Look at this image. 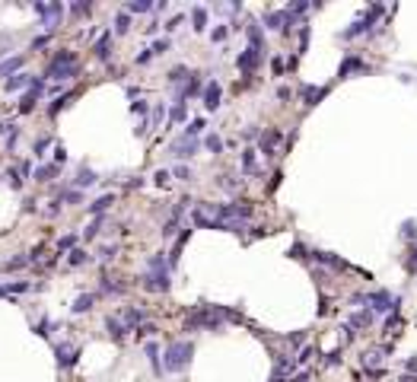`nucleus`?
Instances as JSON below:
<instances>
[{
    "label": "nucleus",
    "instance_id": "f257e3e1",
    "mask_svg": "<svg viewBox=\"0 0 417 382\" xmlns=\"http://www.w3.org/2000/svg\"><path fill=\"white\" fill-rule=\"evenodd\" d=\"M76 74V58L70 51H54V58L48 60V76L51 80H70Z\"/></svg>",
    "mask_w": 417,
    "mask_h": 382
},
{
    "label": "nucleus",
    "instance_id": "f03ea898",
    "mask_svg": "<svg viewBox=\"0 0 417 382\" xmlns=\"http://www.w3.org/2000/svg\"><path fill=\"white\" fill-rule=\"evenodd\" d=\"M191 354H194V347H191L188 341H176V344H169V350H166V370L182 372V370L188 366Z\"/></svg>",
    "mask_w": 417,
    "mask_h": 382
},
{
    "label": "nucleus",
    "instance_id": "7ed1b4c3",
    "mask_svg": "<svg viewBox=\"0 0 417 382\" xmlns=\"http://www.w3.org/2000/svg\"><path fill=\"white\" fill-rule=\"evenodd\" d=\"M58 366L60 370H67V366H74L76 357H80V347H74V344H58Z\"/></svg>",
    "mask_w": 417,
    "mask_h": 382
},
{
    "label": "nucleus",
    "instance_id": "20e7f679",
    "mask_svg": "<svg viewBox=\"0 0 417 382\" xmlns=\"http://www.w3.org/2000/svg\"><path fill=\"white\" fill-rule=\"evenodd\" d=\"M379 13H382V6H372V10H370L366 16H363V20H357V22H354V26H350V29H347V32H344V36H341V38H354V36H360V32H363V29H370V22H372V20H376V16H379Z\"/></svg>",
    "mask_w": 417,
    "mask_h": 382
},
{
    "label": "nucleus",
    "instance_id": "39448f33",
    "mask_svg": "<svg viewBox=\"0 0 417 382\" xmlns=\"http://www.w3.org/2000/svg\"><path fill=\"white\" fill-rule=\"evenodd\" d=\"M144 286H146V290H153V293L169 290V274H166V271H153V274H146V277H144Z\"/></svg>",
    "mask_w": 417,
    "mask_h": 382
},
{
    "label": "nucleus",
    "instance_id": "423d86ee",
    "mask_svg": "<svg viewBox=\"0 0 417 382\" xmlns=\"http://www.w3.org/2000/svg\"><path fill=\"white\" fill-rule=\"evenodd\" d=\"M204 106L207 108H220V83H216V80H210V83H207V90H204Z\"/></svg>",
    "mask_w": 417,
    "mask_h": 382
},
{
    "label": "nucleus",
    "instance_id": "0eeeda50",
    "mask_svg": "<svg viewBox=\"0 0 417 382\" xmlns=\"http://www.w3.org/2000/svg\"><path fill=\"white\" fill-rule=\"evenodd\" d=\"M198 150V140H188V137H182V140L172 144V156H178V160H185V156H191Z\"/></svg>",
    "mask_w": 417,
    "mask_h": 382
},
{
    "label": "nucleus",
    "instance_id": "6e6552de",
    "mask_svg": "<svg viewBox=\"0 0 417 382\" xmlns=\"http://www.w3.org/2000/svg\"><path fill=\"white\" fill-rule=\"evenodd\" d=\"M258 58H262V51H255V48H248L246 54H239V70H255V64H258Z\"/></svg>",
    "mask_w": 417,
    "mask_h": 382
},
{
    "label": "nucleus",
    "instance_id": "1a4fd4ad",
    "mask_svg": "<svg viewBox=\"0 0 417 382\" xmlns=\"http://www.w3.org/2000/svg\"><path fill=\"white\" fill-rule=\"evenodd\" d=\"M112 36H108V32H106V36H102L99 42H96V45H92V51H96V58H99V60H108V54H112Z\"/></svg>",
    "mask_w": 417,
    "mask_h": 382
},
{
    "label": "nucleus",
    "instance_id": "9d476101",
    "mask_svg": "<svg viewBox=\"0 0 417 382\" xmlns=\"http://www.w3.org/2000/svg\"><path fill=\"white\" fill-rule=\"evenodd\" d=\"M26 86H32V76H29V74H16V76H10V80H6V90H10V92L26 90Z\"/></svg>",
    "mask_w": 417,
    "mask_h": 382
},
{
    "label": "nucleus",
    "instance_id": "9b49d317",
    "mask_svg": "<svg viewBox=\"0 0 417 382\" xmlns=\"http://www.w3.org/2000/svg\"><path fill=\"white\" fill-rule=\"evenodd\" d=\"M16 70H22V58H10L0 64V76H16Z\"/></svg>",
    "mask_w": 417,
    "mask_h": 382
},
{
    "label": "nucleus",
    "instance_id": "f8f14e48",
    "mask_svg": "<svg viewBox=\"0 0 417 382\" xmlns=\"http://www.w3.org/2000/svg\"><path fill=\"white\" fill-rule=\"evenodd\" d=\"M92 302H96V296H92V293H83V296L76 300L70 309L76 312V316H83V312H90V309H92Z\"/></svg>",
    "mask_w": 417,
    "mask_h": 382
},
{
    "label": "nucleus",
    "instance_id": "ddd939ff",
    "mask_svg": "<svg viewBox=\"0 0 417 382\" xmlns=\"http://www.w3.org/2000/svg\"><path fill=\"white\" fill-rule=\"evenodd\" d=\"M106 325H108V332L115 334V338H124V332H128V325L121 322V316H108V318H106Z\"/></svg>",
    "mask_w": 417,
    "mask_h": 382
},
{
    "label": "nucleus",
    "instance_id": "4468645a",
    "mask_svg": "<svg viewBox=\"0 0 417 382\" xmlns=\"http://www.w3.org/2000/svg\"><path fill=\"white\" fill-rule=\"evenodd\" d=\"M140 318H144V312H140V309H124V312H121V322L128 325V332H131V325H137Z\"/></svg>",
    "mask_w": 417,
    "mask_h": 382
},
{
    "label": "nucleus",
    "instance_id": "2eb2a0df",
    "mask_svg": "<svg viewBox=\"0 0 417 382\" xmlns=\"http://www.w3.org/2000/svg\"><path fill=\"white\" fill-rule=\"evenodd\" d=\"M112 201H115L112 194H102V198H96V201L90 204V210L92 214H102V210H108V207H112Z\"/></svg>",
    "mask_w": 417,
    "mask_h": 382
},
{
    "label": "nucleus",
    "instance_id": "dca6fc26",
    "mask_svg": "<svg viewBox=\"0 0 417 382\" xmlns=\"http://www.w3.org/2000/svg\"><path fill=\"white\" fill-rule=\"evenodd\" d=\"M191 20H194V29H198V32H204V26H207V10H204V6H194V10H191Z\"/></svg>",
    "mask_w": 417,
    "mask_h": 382
},
{
    "label": "nucleus",
    "instance_id": "f3484780",
    "mask_svg": "<svg viewBox=\"0 0 417 382\" xmlns=\"http://www.w3.org/2000/svg\"><path fill=\"white\" fill-rule=\"evenodd\" d=\"M277 140H280V134H277V131H268V134L262 137V150H264V153H271L274 146H277Z\"/></svg>",
    "mask_w": 417,
    "mask_h": 382
},
{
    "label": "nucleus",
    "instance_id": "a211bd4d",
    "mask_svg": "<svg viewBox=\"0 0 417 382\" xmlns=\"http://www.w3.org/2000/svg\"><path fill=\"white\" fill-rule=\"evenodd\" d=\"M128 29H131V16H128V13H118V16H115V32H118V36H124Z\"/></svg>",
    "mask_w": 417,
    "mask_h": 382
},
{
    "label": "nucleus",
    "instance_id": "6ab92c4d",
    "mask_svg": "<svg viewBox=\"0 0 417 382\" xmlns=\"http://www.w3.org/2000/svg\"><path fill=\"white\" fill-rule=\"evenodd\" d=\"M204 128H207V124H204V121H201V118H194V121H191V124L185 128V137H188V140H194V137H198V134H201V131H204Z\"/></svg>",
    "mask_w": 417,
    "mask_h": 382
},
{
    "label": "nucleus",
    "instance_id": "aec40b11",
    "mask_svg": "<svg viewBox=\"0 0 417 382\" xmlns=\"http://www.w3.org/2000/svg\"><path fill=\"white\" fill-rule=\"evenodd\" d=\"M322 96H325V90H312V86H306V90H302V99H306V106H316Z\"/></svg>",
    "mask_w": 417,
    "mask_h": 382
},
{
    "label": "nucleus",
    "instance_id": "412c9836",
    "mask_svg": "<svg viewBox=\"0 0 417 382\" xmlns=\"http://www.w3.org/2000/svg\"><path fill=\"white\" fill-rule=\"evenodd\" d=\"M54 176H58V166H38V169H36V178H38V182H51Z\"/></svg>",
    "mask_w": 417,
    "mask_h": 382
},
{
    "label": "nucleus",
    "instance_id": "4be33fe9",
    "mask_svg": "<svg viewBox=\"0 0 417 382\" xmlns=\"http://www.w3.org/2000/svg\"><path fill=\"white\" fill-rule=\"evenodd\" d=\"M92 182H96V176H92L90 169H80V172H76V188H86V185H92Z\"/></svg>",
    "mask_w": 417,
    "mask_h": 382
},
{
    "label": "nucleus",
    "instance_id": "5701e85b",
    "mask_svg": "<svg viewBox=\"0 0 417 382\" xmlns=\"http://www.w3.org/2000/svg\"><path fill=\"white\" fill-rule=\"evenodd\" d=\"M248 42H252L255 51H262V29H258V26H248Z\"/></svg>",
    "mask_w": 417,
    "mask_h": 382
},
{
    "label": "nucleus",
    "instance_id": "b1692460",
    "mask_svg": "<svg viewBox=\"0 0 417 382\" xmlns=\"http://www.w3.org/2000/svg\"><path fill=\"white\" fill-rule=\"evenodd\" d=\"M242 169H246V172H255V150H246V153H242Z\"/></svg>",
    "mask_w": 417,
    "mask_h": 382
},
{
    "label": "nucleus",
    "instance_id": "393cba45",
    "mask_svg": "<svg viewBox=\"0 0 417 382\" xmlns=\"http://www.w3.org/2000/svg\"><path fill=\"white\" fill-rule=\"evenodd\" d=\"M26 264H29V258H26V255H16V258H10L4 268H6V271H16V268H26Z\"/></svg>",
    "mask_w": 417,
    "mask_h": 382
},
{
    "label": "nucleus",
    "instance_id": "a878e982",
    "mask_svg": "<svg viewBox=\"0 0 417 382\" xmlns=\"http://www.w3.org/2000/svg\"><path fill=\"white\" fill-rule=\"evenodd\" d=\"M146 357H150V363H153L156 370H162L160 366V347H156V344H146Z\"/></svg>",
    "mask_w": 417,
    "mask_h": 382
},
{
    "label": "nucleus",
    "instance_id": "bb28decb",
    "mask_svg": "<svg viewBox=\"0 0 417 382\" xmlns=\"http://www.w3.org/2000/svg\"><path fill=\"white\" fill-rule=\"evenodd\" d=\"M153 10V4H146V0H137V4H128V13H146Z\"/></svg>",
    "mask_w": 417,
    "mask_h": 382
},
{
    "label": "nucleus",
    "instance_id": "cd10ccee",
    "mask_svg": "<svg viewBox=\"0 0 417 382\" xmlns=\"http://www.w3.org/2000/svg\"><path fill=\"white\" fill-rule=\"evenodd\" d=\"M207 150H210V153H220L223 150V140H220V137H216V134H210V137H207Z\"/></svg>",
    "mask_w": 417,
    "mask_h": 382
},
{
    "label": "nucleus",
    "instance_id": "c85d7f7f",
    "mask_svg": "<svg viewBox=\"0 0 417 382\" xmlns=\"http://www.w3.org/2000/svg\"><path fill=\"white\" fill-rule=\"evenodd\" d=\"M67 262H70V264H76V268H80V264L86 262V252H83V248H74V252H70V258H67Z\"/></svg>",
    "mask_w": 417,
    "mask_h": 382
},
{
    "label": "nucleus",
    "instance_id": "c756f323",
    "mask_svg": "<svg viewBox=\"0 0 417 382\" xmlns=\"http://www.w3.org/2000/svg\"><path fill=\"white\" fill-rule=\"evenodd\" d=\"M29 290V284L26 280H13V284H6V293H26Z\"/></svg>",
    "mask_w": 417,
    "mask_h": 382
},
{
    "label": "nucleus",
    "instance_id": "7c9ffc66",
    "mask_svg": "<svg viewBox=\"0 0 417 382\" xmlns=\"http://www.w3.org/2000/svg\"><path fill=\"white\" fill-rule=\"evenodd\" d=\"M80 188H70V191H64V198H60V201H70V204H80Z\"/></svg>",
    "mask_w": 417,
    "mask_h": 382
},
{
    "label": "nucleus",
    "instance_id": "2f4dec72",
    "mask_svg": "<svg viewBox=\"0 0 417 382\" xmlns=\"http://www.w3.org/2000/svg\"><path fill=\"white\" fill-rule=\"evenodd\" d=\"M67 102H74V96H64V99H58V102H54V106H51V108H48V115H58V112H60V108H64V106H67Z\"/></svg>",
    "mask_w": 417,
    "mask_h": 382
},
{
    "label": "nucleus",
    "instance_id": "473e14b6",
    "mask_svg": "<svg viewBox=\"0 0 417 382\" xmlns=\"http://www.w3.org/2000/svg\"><path fill=\"white\" fill-rule=\"evenodd\" d=\"M32 106H36V96H22V99H20V112H32Z\"/></svg>",
    "mask_w": 417,
    "mask_h": 382
},
{
    "label": "nucleus",
    "instance_id": "72a5a7b5",
    "mask_svg": "<svg viewBox=\"0 0 417 382\" xmlns=\"http://www.w3.org/2000/svg\"><path fill=\"white\" fill-rule=\"evenodd\" d=\"M354 67H360V60H357V58H347L344 64H341V76H347V74L354 70Z\"/></svg>",
    "mask_w": 417,
    "mask_h": 382
},
{
    "label": "nucleus",
    "instance_id": "f704fd0d",
    "mask_svg": "<svg viewBox=\"0 0 417 382\" xmlns=\"http://www.w3.org/2000/svg\"><path fill=\"white\" fill-rule=\"evenodd\" d=\"M185 74H188L185 67H176V70L169 74V83H182V80H185Z\"/></svg>",
    "mask_w": 417,
    "mask_h": 382
},
{
    "label": "nucleus",
    "instance_id": "c9c22d12",
    "mask_svg": "<svg viewBox=\"0 0 417 382\" xmlns=\"http://www.w3.org/2000/svg\"><path fill=\"white\" fill-rule=\"evenodd\" d=\"M76 246V236H60V242H58V248H74Z\"/></svg>",
    "mask_w": 417,
    "mask_h": 382
},
{
    "label": "nucleus",
    "instance_id": "e433bc0d",
    "mask_svg": "<svg viewBox=\"0 0 417 382\" xmlns=\"http://www.w3.org/2000/svg\"><path fill=\"white\" fill-rule=\"evenodd\" d=\"M54 328H58V322H51V318H48V322H42V325H38V334H51Z\"/></svg>",
    "mask_w": 417,
    "mask_h": 382
},
{
    "label": "nucleus",
    "instance_id": "4c0bfd02",
    "mask_svg": "<svg viewBox=\"0 0 417 382\" xmlns=\"http://www.w3.org/2000/svg\"><path fill=\"white\" fill-rule=\"evenodd\" d=\"M354 325H357V328L370 325V312H360V316H354Z\"/></svg>",
    "mask_w": 417,
    "mask_h": 382
},
{
    "label": "nucleus",
    "instance_id": "58836bf2",
    "mask_svg": "<svg viewBox=\"0 0 417 382\" xmlns=\"http://www.w3.org/2000/svg\"><path fill=\"white\" fill-rule=\"evenodd\" d=\"M99 226H102V216H99V220H92V223H90V230H86V239H92L96 232H99Z\"/></svg>",
    "mask_w": 417,
    "mask_h": 382
},
{
    "label": "nucleus",
    "instance_id": "ea45409f",
    "mask_svg": "<svg viewBox=\"0 0 417 382\" xmlns=\"http://www.w3.org/2000/svg\"><path fill=\"white\" fill-rule=\"evenodd\" d=\"M70 13H74V16H83V13H90V4H76V6H70Z\"/></svg>",
    "mask_w": 417,
    "mask_h": 382
},
{
    "label": "nucleus",
    "instance_id": "a19ab883",
    "mask_svg": "<svg viewBox=\"0 0 417 382\" xmlns=\"http://www.w3.org/2000/svg\"><path fill=\"white\" fill-rule=\"evenodd\" d=\"M182 118H185V106H182V102H178V106L172 108V121H182Z\"/></svg>",
    "mask_w": 417,
    "mask_h": 382
},
{
    "label": "nucleus",
    "instance_id": "79ce46f5",
    "mask_svg": "<svg viewBox=\"0 0 417 382\" xmlns=\"http://www.w3.org/2000/svg\"><path fill=\"white\" fill-rule=\"evenodd\" d=\"M166 48H169V42H166V38H162V42H153V54H162Z\"/></svg>",
    "mask_w": 417,
    "mask_h": 382
},
{
    "label": "nucleus",
    "instance_id": "37998d69",
    "mask_svg": "<svg viewBox=\"0 0 417 382\" xmlns=\"http://www.w3.org/2000/svg\"><path fill=\"white\" fill-rule=\"evenodd\" d=\"M45 146H48V137H38V140H36V153L42 156V153H45Z\"/></svg>",
    "mask_w": 417,
    "mask_h": 382
},
{
    "label": "nucleus",
    "instance_id": "c03bdc74",
    "mask_svg": "<svg viewBox=\"0 0 417 382\" xmlns=\"http://www.w3.org/2000/svg\"><path fill=\"white\" fill-rule=\"evenodd\" d=\"M153 178H156V185H166V182H169V172H162V169H160Z\"/></svg>",
    "mask_w": 417,
    "mask_h": 382
},
{
    "label": "nucleus",
    "instance_id": "a18cd8bd",
    "mask_svg": "<svg viewBox=\"0 0 417 382\" xmlns=\"http://www.w3.org/2000/svg\"><path fill=\"white\" fill-rule=\"evenodd\" d=\"M226 38V26H220V29H214V42H223Z\"/></svg>",
    "mask_w": 417,
    "mask_h": 382
},
{
    "label": "nucleus",
    "instance_id": "49530a36",
    "mask_svg": "<svg viewBox=\"0 0 417 382\" xmlns=\"http://www.w3.org/2000/svg\"><path fill=\"white\" fill-rule=\"evenodd\" d=\"M48 45V36H38L36 42H32V48H45Z\"/></svg>",
    "mask_w": 417,
    "mask_h": 382
},
{
    "label": "nucleus",
    "instance_id": "de8ad7c7",
    "mask_svg": "<svg viewBox=\"0 0 417 382\" xmlns=\"http://www.w3.org/2000/svg\"><path fill=\"white\" fill-rule=\"evenodd\" d=\"M150 58H153V51H144V54H137V64H146Z\"/></svg>",
    "mask_w": 417,
    "mask_h": 382
},
{
    "label": "nucleus",
    "instance_id": "09e8293b",
    "mask_svg": "<svg viewBox=\"0 0 417 382\" xmlns=\"http://www.w3.org/2000/svg\"><path fill=\"white\" fill-rule=\"evenodd\" d=\"M271 67H274V74H280V70H284V60H280V58H274V60H271Z\"/></svg>",
    "mask_w": 417,
    "mask_h": 382
},
{
    "label": "nucleus",
    "instance_id": "8fccbe9b",
    "mask_svg": "<svg viewBox=\"0 0 417 382\" xmlns=\"http://www.w3.org/2000/svg\"><path fill=\"white\" fill-rule=\"evenodd\" d=\"M176 176H178V178H191V172H188L185 166H178V169H176Z\"/></svg>",
    "mask_w": 417,
    "mask_h": 382
},
{
    "label": "nucleus",
    "instance_id": "3c124183",
    "mask_svg": "<svg viewBox=\"0 0 417 382\" xmlns=\"http://www.w3.org/2000/svg\"><path fill=\"white\" fill-rule=\"evenodd\" d=\"M309 357H312V350H309V347H306V350H302V354H300V357H296V363H306Z\"/></svg>",
    "mask_w": 417,
    "mask_h": 382
},
{
    "label": "nucleus",
    "instance_id": "603ef678",
    "mask_svg": "<svg viewBox=\"0 0 417 382\" xmlns=\"http://www.w3.org/2000/svg\"><path fill=\"white\" fill-rule=\"evenodd\" d=\"M293 382H309V372H300V376L293 379Z\"/></svg>",
    "mask_w": 417,
    "mask_h": 382
},
{
    "label": "nucleus",
    "instance_id": "864d4df0",
    "mask_svg": "<svg viewBox=\"0 0 417 382\" xmlns=\"http://www.w3.org/2000/svg\"><path fill=\"white\" fill-rule=\"evenodd\" d=\"M408 370H411V372L417 370V357H414V360H408Z\"/></svg>",
    "mask_w": 417,
    "mask_h": 382
}]
</instances>
